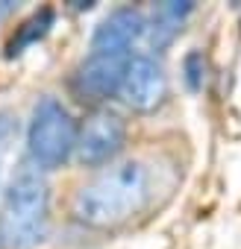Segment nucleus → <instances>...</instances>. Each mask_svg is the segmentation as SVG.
<instances>
[{"mask_svg": "<svg viewBox=\"0 0 241 249\" xmlns=\"http://www.w3.org/2000/svg\"><path fill=\"white\" fill-rule=\"evenodd\" d=\"M150 199V173L141 161L106 167L77 191L74 214L94 229H112L136 217Z\"/></svg>", "mask_w": 241, "mask_h": 249, "instance_id": "obj_1", "label": "nucleus"}, {"mask_svg": "<svg viewBox=\"0 0 241 249\" xmlns=\"http://www.w3.org/2000/svg\"><path fill=\"white\" fill-rule=\"evenodd\" d=\"M47 202L41 167L24 161L0 205V243L6 249H33L47 231Z\"/></svg>", "mask_w": 241, "mask_h": 249, "instance_id": "obj_2", "label": "nucleus"}, {"mask_svg": "<svg viewBox=\"0 0 241 249\" xmlns=\"http://www.w3.org/2000/svg\"><path fill=\"white\" fill-rule=\"evenodd\" d=\"M30 159L39 167H59L68 161V156L77 147V123L71 117V111L56 100V97H44L36 111H33V123H30Z\"/></svg>", "mask_w": 241, "mask_h": 249, "instance_id": "obj_3", "label": "nucleus"}, {"mask_svg": "<svg viewBox=\"0 0 241 249\" xmlns=\"http://www.w3.org/2000/svg\"><path fill=\"white\" fill-rule=\"evenodd\" d=\"M127 138V123L120 120V114L115 111H94L82 129H77V156L82 164H106L109 159L118 156V150L124 147Z\"/></svg>", "mask_w": 241, "mask_h": 249, "instance_id": "obj_4", "label": "nucleus"}, {"mask_svg": "<svg viewBox=\"0 0 241 249\" xmlns=\"http://www.w3.org/2000/svg\"><path fill=\"white\" fill-rule=\"evenodd\" d=\"M120 94H124V103L130 108H136V111L156 108L168 94V79H165L162 65L156 59H150V56H136L130 62V68H127Z\"/></svg>", "mask_w": 241, "mask_h": 249, "instance_id": "obj_5", "label": "nucleus"}, {"mask_svg": "<svg viewBox=\"0 0 241 249\" xmlns=\"http://www.w3.org/2000/svg\"><path fill=\"white\" fill-rule=\"evenodd\" d=\"M130 62H133L130 53H97V50H91V56L77 71V88L88 97H97V100L109 97V94L120 91Z\"/></svg>", "mask_w": 241, "mask_h": 249, "instance_id": "obj_6", "label": "nucleus"}, {"mask_svg": "<svg viewBox=\"0 0 241 249\" xmlns=\"http://www.w3.org/2000/svg\"><path fill=\"white\" fill-rule=\"evenodd\" d=\"M144 33V15L133 6L115 9L91 36V50L97 53H130V44Z\"/></svg>", "mask_w": 241, "mask_h": 249, "instance_id": "obj_7", "label": "nucleus"}, {"mask_svg": "<svg viewBox=\"0 0 241 249\" xmlns=\"http://www.w3.org/2000/svg\"><path fill=\"white\" fill-rule=\"evenodd\" d=\"M191 12H194V3H191V0H165V3L153 6L150 27H147V33H150V47H153V50L168 47V44L177 38V33L182 30L185 18H188Z\"/></svg>", "mask_w": 241, "mask_h": 249, "instance_id": "obj_8", "label": "nucleus"}, {"mask_svg": "<svg viewBox=\"0 0 241 249\" xmlns=\"http://www.w3.org/2000/svg\"><path fill=\"white\" fill-rule=\"evenodd\" d=\"M50 24H53V12H50V9H41L39 15H33V18H30V21L18 30V38H12V44H9V56L21 53L27 44L39 41V38L50 30Z\"/></svg>", "mask_w": 241, "mask_h": 249, "instance_id": "obj_9", "label": "nucleus"}, {"mask_svg": "<svg viewBox=\"0 0 241 249\" xmlns=\"http://www.w3.org/2000/svg\"><path fill=\"white\" fill-rule=\"evenodd\" d=\"M203 71H206V65H203V56L200 53H191L188 59H185V79H188V88H200L203 85Z\"/></svg>", "mask_w": 241, "mask_h": 249, "instance_id": "obj_10", "label": "nucleus"}, {"mask_svg": "<svg viewBox=\"0 0 241 249\" xmlns=\"http://www.w3.org/2000/svg\"><path fill=\"white\" fill-rule=\"evenodd\" d=\"M15 12V0H0V21Z\"/></svg>", "mask_w": 241, "mask_h": 249, "instance_id": "obj_11", "label": "nucleus"}]
</instances>
